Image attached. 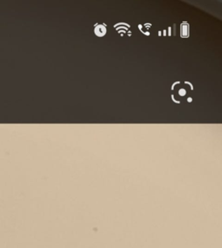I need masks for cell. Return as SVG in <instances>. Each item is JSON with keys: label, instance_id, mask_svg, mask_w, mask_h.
<instances>
[{"label": "cell", "instance_id": "obj_1", "mask_svg": "<svg viewBox=\"0 0 222 248\" xmlns=\"http://www.w3.org/2000/svg\"><path fill=\"white\" fill-rule=\"evenodd\" d=\"M186 86H188V85H185V87H182V86H180V87H179V89H178V91H177V93H173V95H175V94L178 95V98H177L176 100H182V99L185 98L186 94L188 93V89H186Z\"/></svg>", "mask_w": 222, "mask_h": 248}]
</instances>
